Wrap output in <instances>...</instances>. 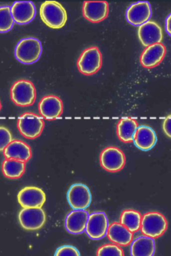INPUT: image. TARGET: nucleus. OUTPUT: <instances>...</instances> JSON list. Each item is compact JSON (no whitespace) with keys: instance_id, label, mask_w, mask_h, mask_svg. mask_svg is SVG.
<instances>
[{"instance_id":"obj_1","label":"nucleus","mask_w":171,"mask_h":256,"mask_svg":"<svg viewBox=\"0 0 171 256\" xmlns=\"http://www.w3.org/2000/svg\"><path fill=\"white\" fill-rule=\"evenodd\" d=\"M39 14L43 22L52 28H62L67 20L65 8L60 3L55 0H46L42 3Z\"/></svg>"},{"instance_id":"obj_2","label":"nucleus","mask_w":171,"mask_h":256,"mask_svg":"<svg viewBox=\"0 0 171 256\" xmlns=\"http://www.w3.org/2000/svg\"><path fill=\"white\" fill-rule=\"evenodd\" d=\"M42 46L40 40L33 37L20 40L15 48V58L24 64H32L40 58L42 52Z\"/></svg>"},{"instance_id":"obj_3","label":"nucleus","mask_w":171,"mask_h":256,"mask_svg":"<svg viewBox=\"0 0 171 256\" xmlns=\"http://www.w3.org/2000/svg\"><path fill=\"white\" fill-rule=\"evenodd\" d=\"M10 98L19 106L32 105L36 100V88L30 80L21 79L15 81L10 90Z\"/></svg>"},{"instance_id":"obj_4","label":"nucleus","mask_w":171,"mask_h":256,"mask_svg":"<svg viewBox=\"0 0 171 256\" xmlns=\"http://www.w3.org/2000/svg\"><path fill=\"white\" fill-rule=\"evenodd\" d=\"M168 222L166 217L158 212H149L142 216L141 231L144 236L157 238L167 230Z\"/></svg>"},{"instance_id":"obj_5","label":"nucleus","mask_w":171,"mask_h":256,"mask_svg":"<svg viewBox=\"0 0 171 256\" xmlns=\"http://www.w3.org/2000/svg\"><path fill=\"white\" fill-rule=\"evenodd\" d=\"M44 127L42 118L32 112H25L17 119V128L20 134L28 139L40 136Z\"/></svg>"},{"instance_id":"obj_6","label":"nucleus","mask_w":171,"mask_h":256,"mask_svg":"<svg viewBox=\"0 0 171 256\" xmlns=\"http://www.w3.org/2000/svg\"><path fill=\"white\" fill-rule=\"evenodd\" d=\"M102 56L99 48L92 46L85 49L77 61L79 71L86 76L96 73L101 68Z\"/></svg>"},{"instance_id":"obj_7","label":"nucleus","mask_w":171,"mask_h":256,"mask_svg":"<svg viewBox=\"0 0 171 256\" xmlns=\"http://www.w3.org/2000/svg\"><path fill=\"white\" fill-rule=\"evenodd\" d=\"M100 164L106 171L115 172L121 170L126 164V156L124 152L118 147L109 146L104 148L100 153Z\"/></svg>"},{"instance_id":"obj_8","label":"nucleus","mask_w":171,"mask_h":256,"mask_svg":"<svg viewBox=\"0 0 171 256\" xmlns=\"http://www.w3.org/2000/svg\"><path fill=\"white\" fill-rule=\"evenodd\" d=\"M67 199L73 210H85L91 202L92 195L86 184L75 183L72 184L68 190Z\"/></svg>"},{"instance_id":"obj_9","label":"nucleus","mask_w":171,"mask_h":256,"mask_svg":"<svg viewBox=\"0 0 171 256\" xmlns=\"http://www.w3.org/2000/svg\"><path fill=\"white\" fill-rule=\"evenodd\" d=\"M18 218L20 224L27 230L41 228L46 222V214L41 208H22L19 212Z\"/></svg>"},{"instance_id":"obj_10","label":"nucleus","mask_w":171,"mask_h":256,"mask_svg":"<svg viewBox=\"0 0 171 256\" xmlns=\"http://www.w3.org/2000/svg\"><path fill=\"white\" fill-rule=\"evenodd\" d=\"M108 220L104 212H96L89 214L85 232L92 240H100L107 234Z\"/></svg>"},{"instance_id":"obj_11","label":"nucleus","mask_w":171,"mask_h":256,"mask_svg":"<svg viewBox=\"0 0 171 256\" xmlns=\"http://www.w3.org/2000/svg\"><path fill=\"white\" fill-rule=\"evenodd\" d=\"M38 108L42 118L48 120H54L60 117L63 113V102L58 96L46 95L39 101Z\"/></svg>"},{"instance_id":"obj_12","label":"nucleus","mask_w":171,"mask_h":256,"mask_svg":"<svg viewBox=\"0 0 171 256\" xmlns=\"http://www.w3.org/2000/svg\"><path fill=\"white\" fill-rule=\"evenodd\" d=\"M17 200L23 208H41L46 200V195L40 188L27 186L17 194Z\"/></svg>"},{"instance_id":"obj_13","label":"nucleus","mask_w":171,"mask_h":256,"mask_svg":"<svg viewBox=\"0 0 171 256\" xmlns=\"http://www.w3.org/2000/svg\"><path fill=\"white\" fill-rule=\"evenodd\" d=\"M109 13V4L106 0H85L82 6L83 16L96 23L105 19Z\"/></svg>"},{"instance_id":"obj_14","label":"nucleus","mask_w":171,"mask_h":256,"mask_svg":"<svg viewBox=\"0 0 171 256\" xmlns=\"http://www.w3.org/2000/svg\"><path fill=\"white\" fill-rule=\"evenodd\" d=\"M151 15V6L148 1H138L131 4L126 13L127 21L134 26H140L148 21Z\"/></svg>"},{"instance_id":"obj_15","label":"nucleus","mask_w":171,"mask_h":256,"mask_svg":"<svg viewBox=\"0 0 171 256\" xmlns=\"http://www.w3.org/2000/svg\"><path fill=\"white\" fill-rule=\"evenodd\" d=\"M138 34L142 44L146 47L161 42L163 36L161 27L155 22L151 20L139 26Z\"/></svg>"},{"instance_id":"obj_16","label":"nucleus","mask_w":171,"mask_h":256,"mask_svg":"<svg viewBox=\"0 0 171 256\" xmlns=\"http://www.w3.org/2000/svg\"><path fill=\"white\" fill-rule=\"evenodd\" d=\"M166 48L162 43H157L147 46L140 56V62L145 68H151L159 65L164 59Z\"/></svg>"},{"instance_id":"obj_17","label":"nucleus","mask_w":171,"mask_h":256,"mask_svg":"<svg viewBox=\"0 0 171 256\" xmlns=\"http://www.w3.org/2000/svg\"><path fill=\"white\" fill-rule=\"evenodd\" d=\"M14 22L23 24L30 22L35 17L36 10L31 1H15L10 7Z\"/></svg>"},{"instance_id":"obj_18","label":"nucleus","mask_w":171,"mask_h":256,"mask_svg":"<svg viewBox=\"0 0 171 256\" xmlns=\"http://www.w3.org/2000/svg\"><path fill=\"white\" fill-rule=\"evenodd\" d=\"M3 154L5 158L26 162L32 156V151L30 146L25 142L15 139L4 148Z\"/></svg>"},{"instance_id":"obj_19","label":"nucleus","mask_w":171,"mask_h":256,"mask_svg":"<svg viewBox=\"0 0 171 256\" xmlns=\"http://www.w3.org/2000/svg\"><path fill=\"white\" fill-rule=\"evenodd\" d=\"M133 142L138 148L148 151L151 150L157 142V137L154 130L149 126L141 125L135 131Z\"/></svg>"},{"instance_id":"obj_20","label":"nucleus","mask_w":171,"mask_h":256,"mask_svg":"<svg viewBox=\"0 0 171 256\" xmlns=\"http://www.w3.org/2000/svg\"><path fill=\"white\" fill-rule=\"evenodd\" d=\"M89 216L85 210H74L66 216L65 226L70 233L77 234L84 232Z\"/></svg>"},{"instance_id":"obj_21","label":"nucleus","mask_w":171,"mask_h":256,"mask_svg":"<svg viewBox=\"0 0 171 256\" xmlns=\"http://www.w3.org/2000/svg\"><path fill=\"white\" fill-rule=\"evenodd\" d=\"M107 236L109 240L118 246H127L133 238V233L118 222H113L108 226Z\"/></svg>"},{"instance_id":"obj_22","label":"nucleus","mask_w":171,"mask_h":256,"mask_svg":"<svg viewBox=\"0 0 171 256\" xmlns=\"http://www.w3.org/2000/svg\"><path fill=\"white\" fill-rule=\"evenodd\" d=\"M138 126L136 119L128 116L122 117L116 126L119 139L125 143L133 142L134 134Z\"/></svg>"},{"instance_id":"obj_23","label":"nucleus","mask_w":171,"mask_h":256,"mask_svg":"<svg viewBox=\"0 0 171 256\" xmlns=\"http://www.w3.org/2000/svg\"><path fill=\"white\" fill-rule=\"evenodd\" d=\"M155 252L154 239L145 236L136 238L130 247L131 256H153Z\"/></svg>"},{"instance_id":"obj_24","label":"nucleus","mask_w":171,"mask_h":256,"mask_svg":"<svg viewBox=\"0 0 171 256\" xmlns=\"http://www.w3.org/2000/svg\"><path fill=\"white\" fill-rule=\"evenodd\" d=\"M26 162L13 159L5 158L1 164L3 176L10 179L20 178L25 172Z\"/></svg>"},{"instance_id":"obj_25","label":"nucleus","mask_w":171,"mask_h":256,"mask_svg":"<svg viewBox=\"0 0 171 256\" xmlns=\"http://www.w3.org/2000/svg\"><path fill=\"white\" fill-rule=\"evenodd\" d=\"M142 218V216L139 211L133 209H127L122 212L120 223L129 231L134 233L140 229Z\"/></svg>"},{"instance_id":"obj_26","label":"nucleus","mask_w":171,"mask_h":256,"mask_svg":"<svg viewBox=\"0 0 171 256\" xmlns=\"http://www.w3.org/2000/svg\"><path fill=\"white\" fill-rule=\"evenodd\" d=\"M14 24V20L9 6H0V32L10 30Z\"/></svg>"},{"instance_id":"obj_27","label":"nucleus","mask_w":171,"mask_h":256,"mask_svg":"<svg viewBox=\"0 0 171 256\" xmlns=\"http://www.w3.org/2000/svg\"><path fill=\"white\" fill-rule=\"evenodd\" d=\"M96 256H124L123 249L116 244H105L100 246Z\"/></svg>"},{"instance_id":"obj_28","label":"nucleus","mask_w":171,"mask_h":256,"mask_svg":"<svg viewBox=\"0 0 171 256\" xmlns=\"http://www.w3.org/2000/svg\"><path fill=\"white\" fill-rule=\"evenodd\" d=\"M54 256H80L78 250L71 245H63L58 247Z\"/></svg>"},{"instance_id":"obj_29","label":"nucleus","mask_w":171,"mask_h":256,"mask_svg":"<svg viewBox=\"0 0 171 256\" xmlns=\"http://www.w3.org/2000/svg\"><path fill=\"white\" fill-rule=\"evenodd\" d=\"M12 140L9 130L4 126H0V152H3Z\"/></svg>"},{"instance_id":"obj_30","label":"nucleus","mask_w":171,"mask_h":256,"mask_svg":"<svg viewBox=\"0 0 171 256\" xmlns=\"http://www.w3.org/2000/svg\"><path fill=\"white\" fill-rule=\"evenodd\" d=\"M171 114H169L166 118H165L163 124V130L165 134L170 138L171 137Z\"/></svg>"},{"instance_id":"obj_31","label":"nucleus","mask_w":171,"mask_h":256,"mask_svg":"<svg viewBox=\"0 0 171 256\" xmlns=\"http://www.w3.org/2000/svg\"><path fill=\"white\" fill-rule=\"evenodd\" d=\"M171 14L167 16L166 20V28L167 32L171 35Z\"/></svg>"},{"instance_id":"obj_32","label":"nucleus","mask_w":171,"mask_h":256,"mask_svg":"<svg viewBox=\"0 0 171 256\" xmlns=\"http://www.w3.org/2000/svg\"><path fill=\"white\" fill-rule=\"evenodd\" d=\"M1 107H2L1 104V102H0V110L1 108Z\"/></svg>"}]
</instances>
